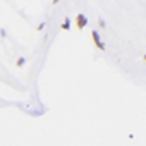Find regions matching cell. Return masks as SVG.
I'll return each mask as SVG.
<instances>
[{
    "label": "cell",
    "mask_w": 146,
    "mask_h": 146,
    "mask_svg": "<svg viewBox=\"0 0 146 146\" xmlns=\"http://www.w3.org/2000/svg\"><path fill=\"white\" fill-rule=\"evenodd\" d=\"M24 64H26V60H24L23 57H21V58H17V67H23Z\"/></svg>",
    "instance_id": "4"
},
{
    "label": "cell",
    "mask_w": 146,
    "mask_h": 146,
    "mask_svg": "<svg viewBox=\"0 0 146 146\" xmlns=\"http://www.w3.org/2000/svg\"><path fill=\"white\" fill-rule=\"evenodd\" d=\"M143 58H144V62H146V55H143Z\"/></svg>",
    "instance_id": "7"
},
{
    "label": "cell",
    "mask_w": 146,
    "mask_h": 146,
    "mask_svg": "<svg viewBox=\"0 0 146 146\" xmlns=\"http://www.w3.org/2000/svg\"><path fill=\"white\" fill-rule=\"evenodd\" d=\"M98 26H100V28H105V21H103V19H102V17H100V19H98Z\"/></svg>",
    "instance_id": "5"
},
{
    "label": "cell",
    "mask_w": 146,
    "mask_h": 146,
    "mask_svg": "<svg viewBox=\"0 0 146 146\" xmlns=\"http://www.w3.org/2000/svg\"><path fill=\"white\" fill-rule=\"evenodd\" d=\"M91 38H93L95 45L98 46V50H105V43L102 41V38H100V33H98V31H91Z\"/></svg>",
    "instance_id": "1"
},
{
    "label": "cell",
    "mask_w": 146,
    "mask_h": 146,
    "mask_svg": "<svg viewBox=\"0 0 146 146\" xmlns=\"http://www.w3.org/2000/svg\"><path fill=\"white\" fill-rule=\"evenodd\" d=\"M76 24H78L79 29L86 28V24H88V17H86L84 14H78V17H76Z\"/></svg>",
    "instance_id": "2"
},
{
    "label": "cell",
    "mask_w": 146,
    "mask_h": 146,
    "mask_svg": "<svg viewBox=\"0 0 146 146\" xmlns=\"http://www.w3.org/2000/svg\"><path fill=\"white\" fill-rule=\"evenodd\" d=\"M60 2V0H52V4H58Z\"/></svg>",
    "instance_id": "6"
},
{
    "label": "cell",
    "mask_w": 146,
    "mask_h": 146,
    "mask_svg": "<svg viewBox=\"0 0 146 146\" xmlns=\"http://www.w3.org/2000/svg\"><path fill=\"white\" fill-rule=\"evenodd\" d=\"M62 29H65V31L70 29V19H69V17H65V21L62 23Z\"/></svg>",
    "instance_id": "3"
}]
</instances>
